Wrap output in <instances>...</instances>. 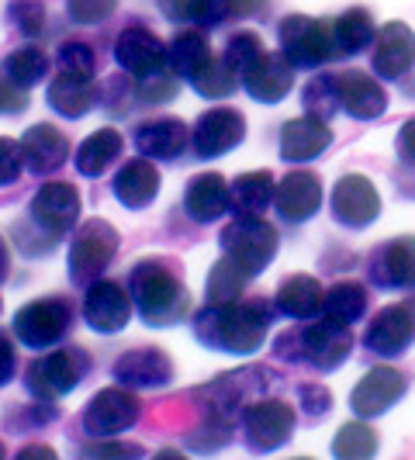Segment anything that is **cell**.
<instances>
[{"label":"cell","mask_w":415,"mask_h":460,"mask_svg":"<svg viewBox=\"0 0 415 460\" xmlns=\"http://www.w3.org/2000/svg\"><path fill=\"white\" fill-rule=\"evenodd\" d=\"M277 305L263 298H239L225 305H211L194 315V336L218 353H256L270 325H274Z\"/></svg>","instance_id":"obj_1"},{"label":"cell","mask_w":415,"mask_h":460,"mask_svg":"<svg viewBox=\"0 0 415 460\" xmlns=\"http://www.w3.org/2000/svg\"><path fill=\"white\" fill-rule=\"evenodd\" d=\"M177 270L181 267L166 256H149L132 267L128 295L136 301V312L146 325L166 329V325H177L190 312V295Z\"/></svg>","instance_id":"obj_2"},{"label":"cell","mask_w":415,"mask_h":460,"mask_svg":"<svg viewBox=\"0 0 415 460\" xmlns=\"http://www.w3.org/2000/svg\"><path fill=\"white\" fill-rule=\"evenodd\" d=\"M218 243H222V253H229L246 274L256 277L270 267V260L277 256V243H280V239H277V229L263 218V215H253V218L235 215L229 226L222 229Z\"/></svg>","instance_id":"obj_3"},{"label":"cell","mask_w":415,"mask_h":460,"mask_svg":"<svg viewBox=\"0 0 415 460\" xmlns=\"http://www.w3.org/2000/svg\"><path fill=\"white\" fill-rule=\"evenodd\" d=\"M87 370H91L87 349L69 346V349H56V353L31 360L28 370H24V385L39 402H56V398L73 392L87 377Z\"/></svg>","instance_id":"obj_4"},{"label":"cell","mask_w":415,"mask_h":460,"mask_svg":"<svg viewBox=\"0 0 415 460\" xmlns=\"http://www.w3.org/2000/svg\"><path fill=\"white\" fill-rule=\"evenodd\" d=\"M280 52L295 69H319L340 56L332 24L315 22L308 14H287L280 22Z\"/></svg>","instance_id":"obj_5"},{"label":"cell","mask_w":415,"mask_h":460,"mask_svg":"<svg viewBox=\"0 0 415 460\" xmlns=\"http://www.w3.org/2000/svg\"><path fill=\"white\" fill-rule=\"evenodd\" d=\"M118 253V229L104 218L84 222L73 243H69V277L73 284H93L97 277L108 270V263Z\"/></svg>","instance_id":"obj_6"},{"label":"cell","mask_w":415,"mask_h":460,"mask_svg":"<svg viewBox=\"0 0 415 460\" xmlns=\"http://www.w3.org/2000/svg\"><path fill=\"white\" fill-rule=\"evenodd\" d=\"M298 426V415L280 398H253L243 409V439L253 454H274L280 450Z\"/></svg>","instance_id":"obj_7"},{"label":"cell","mask_w":415,"mask_h":460,"mask_svg":"<svg viewBox=\"0 0 415 460\" xmlns=\"http://www.w3.org/2000/svg\"><path fill=\"white\" fill-rule=\"evenodd\" d=\"M69 325H73V305L66 298H39L18 308L14 336L28 349H49L66 336Z\"/></svg>","instance_id":"obj_8"},{"label":"cell","mask_w":415,"mask_h":460,"mask_svg":"<svg viewBox=\"0 0 415 460\" xmlns=\"http://www.w3.org/2000/svg\"><path fill=\"white\" fill-rule=\"evenodd\" d=\"M138 415H142L138 394H132V388H125V385H118V388H101V392L93 394L91 402H87V409H84V415H80V422H84V429L91 437L101 439L132 429L138 422Z\"/></svg>","instance_id":"obj_9"},{"label":"cell","mask_w":415,"mask_h":460,"mask_svg":"<svg viewBox=\"0 0 415 460\" xmlns=\"http://www.w3.org/2000/svg\"><path fill=\"white\" fill-rule=\"evenodd\" d=\"M301 346V360H308L312 367L319 370H336L349 360V349H353V332L346 323H336L319 312V319L312 325H305L298 332Z\"/></svg>","instance_id":"obj_10"},{"label":"cell","mask_w":415,"mask_h":460,"mask_svg":"<svg viewBox=\"0 0 415 460\" xmlns=\"http://www.w3.org/2000/svg\"><path fill=\"white\" fill-rule=\"evenodd\" d=\"M412 343H415V301L384 305L370 319L367 332H364V346H367L370 353L384 357V360L402 357Z\"/></svg>","instance_id":"obj_11"},{"label":"cell","mask_w":415,"mask_h":460,"mask_svg":"<svg viewBox=\"0 0 415 460\" xmlns=\"http://www.w3.org/2000/svg\"><path fill=\"white\" fill-rule=\"evenodd\" d=\"M115 59L128 76H136V80H153V76H163V73L170 69V49L163 46L149 28L132 24V28H125V31L118 35Z\"/></svg>","instance_id":"obj_12"},{"label":"cell","mask_w":415,"mask_h":460,"mask_svg":"<svg viewBox=\"0 0 415 460\" xmlns=\"http://www.w3.org/2000/svg\"><path fill=\"white\" fill-rule=\"evenodd\" d=\"M28 218L39 226L49 235H66L76 218H80V194L76 187L66 184V181H52V184H42L31 201H28Z\"/></svg>","instance_id":"obj_13"},{"label":"cell","mask_w":415,"mask_h":460,"mask_svg":"<svg viewBox=\"0 0 415 460\" xmlns=\"http://www.w3.org/2000/svg\"><path fill=\"white\" fill-rule=\"evenodd\" d=\"M246 136V118L235 108H208L205 115L194 121L190 132V146L201 160H218L232 153Z\"/></svg>","instance_id":"obj_14"},{"label":"cell","mask_w":415,"mask_h":460,"mask_svg":"<svg viewBox=\"0 0 415 460\" xmlns=\"http://www.w3.org/2000/svg\"><path fill=\"white\" fill-rule=\"evenodd\" d=\"M132 295L125 284L118 280H93L87 284V298H84V319L93 332L101 336H111V332H121L128 319H132Z\"/></svg>","instance_id":"obj_15"},{"label":"cell","mask_w":415,"mask_h":460,"mask_svg":"<svg viewBox=\"0 0 415 460\" xmlns=\"http://www.w3.org/2000/svg\"><path fill=\"white\" fill-rule=\"evenodd\" d=\"M409 392V377L394 367H374L360 377V385L349 394V409L357 419H377L388 409H394Z\"/></svg>","instance_id":"obj_16"},{"label":"cell","mask_w":415,"mask_h":460,"mask_svg":"<svg viewBox=\"0 0 415 460\" xmlns=\"http://www.w3.org/2000/svg\"><path fill=\"white\" fill-rule=\"evenodd\" d=\"M332 215L346 229H367L381 215V194L370 177L364 173H346L340 184L332 187Z\"/></svg>","instance_id":"obj_17"},{"label":"cell","mask_w":415,"mask_h":460,"mask_svg":"<svg viewBox=\"0 0 415 460\" xmlns=\"http://www.w3.org/2000/svg\"><path fill=\"white\" fill-rule=\"evenodd\" d=\"M332 84H336V101H340V111H346L357 121H374L388 111V93L384 87L364 73V69H343V73H332Z\"/></svg>","instance_id":"obj_18"},{"label":"cell","mask_w":415,"mask_h":460,"mask_svg":"<svg viewBox=\"0 0 415 460\" xmlns=\"http://www.w3.org/2000/svg\"><path fill=\"white\" fill-rule=\"evenodd\" d=\"M370 280L384 291H415V235H398L370 253Z\"/></svg>","instance_id":"obj_19"},{"label":"cell","mask_w":415,"mask_h":460,"mask_svg":"<svg viewBox=\"0 0 415 460\" xmlns=\"http://www.w3.org/2000/svg\"><path fill=\"white\" fill-rule=\"evenodd\" d=\"M374 76L402 80L415 66V31L405 22H388L374 39Z\"/></svg>","instance_id":"obj_20"},{"label":"cell","mask_w":415,"mask_h":460,"mask_svg":"<svg viewBox=\"0 0 415 460\" xmlns=\"http://www.w3.org/2000/svg\"><path fill=\"white\" fill-rule=\"evenodd\" d=\"M115 381L125 388H166L173 381V360L160 346H138L115 360Z\"/></svg>","instance_id":"obj_21"},{"label":"cell","mask_w":415,"mask_h":460,"mask_svg":"<svg viewBox=\"0 0 415 460\" xmlns=\"http://www.w3.org/2000/svg\"><path fill=\"white\" fill-rule=\"evenodd\" d=\"M274 208L280 211L284 222H295V226L315 218L319 208H322V181H319L312 170H295V173H287V177L277 184Z\"/></svg>","instance_id":"obj_22"},{"label":"cell","mask_w":415,"mask_h":460,"mask_svg":"<svg viewBox=\"0 0 415 460\" xmlns=\"http://www.w3.org/2000/svg\"><path fill=\"white\" fill-rule=\"evenodd\" d=\"M243 87L260 104H280L295 87V66L284 52H263L253 66L243 73Z\"/></svg>","instance_id":"obj_23"},{"label":"cell","mask_w":415,"mask_h":460,"mask_svg":"<svg viewBox=\"0 0 415 460\" xmlns=\"http://www.w3.org/2000/svg\"><path fill=\"white\" fill-rule=\"evenodd\" d=\"M329 146H332L329 121L305 111L301 118H295V121L284 125V132H280V160L284 163H312V160H319Z\"/></svg>","instance_id":"obj_24"},{"label":"cell","mask_w":415,"mask_h":460,"mask_svg":"<svg viewBox=\"0 0 415 460\" xmlns=\"http://www.w3.org/2000/svg\"><path fill=\"white\" fill-rule=\"evenodd\" d=\"M184 211L194 218V222H215V218H222V215H229L232 211V184L222 177V173H215V170H208V173H198V177H190L187 181V190H184Z\"/></svg>","instance_id":"obj_25"},{"label":"cell","mask_w":415,"mask_h":460,"mask_svg":"<svg viewBox=\"0 0 415 460\" xmlns=\"http://www.w3.org/2000/svg\"><path fill=\"white\" fill-rule=\"evenodd\" d=\"M22 156H24V170L46 177V173H56L63 163L69 160V138L56 128V125H31L22 136Z\"/></svg>","instance_id":"obj_26"},{"label":"cell","mask_w":415,"mask_h":460,"mask_svg":"<svg viewBox=\"0 0 415 460\" xmlns=\"http://www.w3.org/2000/svg\"><path fill=\"white\" fill-rule=\"evenodd\" d=\"M190 142V128L181 118H153L136 128V149L146 160H177Z\"/></svg>","instance_id":"obj_27"},{"label":"cell","mask_w":415,"mask_h":460,"mask_svg":"<svg viewBox=\"0 0 415 460\" xmlns=\"http://www.w3.org/2000/svg\"><path fill=\"white\" fill-rule=\"evenodd\" d=\"M111 187H115V198L121 205L132 208V211H142V208L153 205L156 194H160V170L146 160V156L142 160H128L118 170Z\"/></svg>","instance_id":"obj_28"},{"label":"cell","mask_w":415,"mask_h":460,"mask_svg":"<svg viewBox=\"0 0 415 460\" xmlns=\"http://www.w3.org/2000/svg\"><path fill=\"white\" fill-rule=\"evenodd\" d=\"M46 101L56 115L63 118H84L87 111L97 108V87L87 76H73V73H59L56 80H49Z\"/></svg>","instance_id":"obj_29"},{"label":"cell","mask_w":415,"mask_h":460,"mask_svg":"<svg viewBox=\"0 0 415 460\" xmlns=\"http://www.w3.org/2000/svg\"><path fill=\"white\" fill-rule=\"evenodd\" d=\"M322 301H325L322 284L308 274L287 277L274 295L277 312L287 315V319H315L322 312Z\"/></svg>","instance_id":"obj_30"},{"label":"cell","mask_w":415,"mask_h":460,"mask_svg":"<svg viewBox=\"0 0 415 460\" xmlns=\"http://www.w3.org/2000/svg\"><path fill=\"white\" fill-rule=\"evenodd\" d=\"M277 181L270 170H253V173H239L232 181V211L235 215H263L267 208L274 205Z\"/></svg>","instance_id":"obj_31"},{"label":"cell","mask_w":415,"mask_h":460,"mask_svg":"<svg viewBox=\"0 0 415 460\" xmlns=\"http://www.w3.org/2000/svg\"><path fill=\"white\" fill-rule=\"evenodd\" d=\"M121 149H125L121 132H115V128H97L93 136H87L80 142L73 166H76L80 177H101L121 156Z\"/></svg>","instance_id":"obj_32"},{"label":"cell","mask_w":415,"mask_h":460,"mask_svg":"<svg viewBox=\"0 0 415 460\" xmlns=\"http://www.w3.org/2000/svg\"><path fill=\"white\" fill-rule=\"evenodd\" d=\"M208 63H211V46L198 28H184L173 35V42H170V73L173 76L194 80Z\"/></svg>","instance_id":"obj_33"},{"label":"cell","mask_w":415,"mask_h":460,"mask_svg":"<svg viewBox=\"0 0 415 460\" xmlns=\"http://www.w3.org/2000/svg\"><path fill=\"white\" fill-rule=\"evenodd\" d=\"M332 35H336V49L340 56H360L364 49L374 46L377 31H374V18L367 7H349L332 22Z\"/></svg>","instance_id":"obj_34"},{"label":"cell","mask_w":415,"mask_h":460,"mask_svg":"<svg viewBox=\"0 0 415 460\" xmlns=\"http://www.w3.org/2000/svg\"><path fill=\"white\" fill-rule=\"evenodd\" d=\"M364 312H367V288H364V284H357V280H340V284H332V288L325 291L322 315H329V319L353 325Z\"/></svg>","instance_id":"obj_35"},{"label":"cell","mask_w":415,"mask_h":460,"mask_svg":"<svg viewBox=\"0 0 415 460\" xmlns=\"http://www.w3.org/2000/svg\"><path fill=\"white\" fill-rule=\"evenodd\" d=\"M246 280H250V274H246L229 253H222L218 256V263L211 267V274H208V284H205L208 301H211V305L239 301L243 298V291H246Z\"/></svg>","instance_id":"obj_36"},{"label":"cell","mask_w":415,"mask_h":460,"mask_svg":"<svg viewBox=\"0 0 415 460\" xmlns=\"http://www.w3.org/2000/svg\"><path fill=\"white\" fill-rule=\"evenodd\" d=\"M160 11L177 24H201L215 28L229 18L225 0H160Z\"/></svg>","instance_id":"obj_37"},{"label":"cell","mask_w":415,"mask_h":460,"mask_svg":"<svg viewBox=\"0 0 415 460\" xmlns=\"http://www.w3.org/2000/svg\"><path fill=\"white\" fill-rule=\"evenodd\" d=\"M46 73H49V56L39 46H24L4 59V76H7L14 87H22V91L42 84Z\"/></svg>","instance_id":"obj_38"},{"label":"cell","mask_w":415,"mask_h":460,"mask_svg":"<svg viewBox=\"0 0 415 460\" xmlns=\"http://www.w3.org/2000/svg\"><path fill=\"white\" fill-rule=\"evenodd\" d=\"M332 454L346 460L374 457V454H377V433H374V426H367L364 419L346 422L343 429L336 433V439H332Z\"/></svg>","instance_id":"obj_39"},{"label":"cell","mask_w":415,"mask_h":460,"mask_svg":"<svg viewBox=\"0 0 415 460\" xmlns=\"http://www.w3.org/2000/svg\"><path fill=\"white\" fill-rule=\"evenodd\" d=\"M190 84H194V91L201 93V97H208V101H222V97H229V93L239 87V73H235L225 59H215V56H211V63H208Z\"/></svg>","instance_id":"obj_40"},{"label":"cell","mask_w":415,"mask_h":460,"mask_svg":"<svg viewBox=\"0 0 415 460\" xmlns=\"http://www.w3.org/2000/svg\"><path fill=\"white\" fill-rule=\"evenodd\" d=\"M260 56H263V39H260L256 31H250V28H243V31L229 35V46H225V56H222V59H225V63L239 73V80H243V73L253 66Z\"/></svg>","instance_id":"obj_41"},{"label":"cell","mask_w":415,"mask_h":460,"mask_svg":"<svg viewBox=\"0 0 415 460\" xmlns=\"http://www.w3.org/2000/svg\"><path fill=\"white\" fill-rule=\"evenodd\" d=\"M305 111H308V115H319V118H329L332 111H340L332 73H322V76H315V80L305 87Z\"/></svg>","instance_id":"obj_42"},{"label":"cell","mask_w":415,"mask_h":460,"mask_svg":"<svg viewBox=\"0 0 415 460\" xmlns=\"http://www.w3.org/2000/svg\"><path fill=\"white\" fill-rule=\"evenodd\" d=\"M56 59H59V69H63V73L87 76V80H91L93 69H97V56H93V49L87 46V42H63Z\"/></svg>","instance_id":"obj_43"},{"label":"cell","mask_w":415,"mask_h":460,"mask_svg":"<svg viewBox=\"0 0 415 460\" xmlns=\"http://www.w3.org/2000/svg\"><path fill=\"white\" fill-rule=\"evenodd\" d=\"M7 14H11L14 28L22 35H28V39L42 35V28H46V7H42V0H14L7 7Z\"/></svg>","instance_id":"obj_44"},{"label":"cell","mask_w":415,"mask_h":460,"mask_svg":"<svg viewBox=\"0 0 415 460\" xmlns=\"http://www.w3.org/2000/svg\"><path fill=\"white\" fill-rule=\"evenodd\" d=\"M118 11V0H66L69 22L76 24H101Z\"/></svg>","instance_id":"obj_45"},{"label":"cell","mask_w":415,"mask_h":460,"mask_svg":"<svg viewBox=\"0 0 415 460\" xmlns=\"http://www.w3.org/2000/svg\"><path fill=\"white\" fill-rule=\"evenodd\" d=\"M24 170V156H22V142L0 136V187L14 184Z\"/></svg>","instance_id":"obj_46"},{"label":"cell","mask_w":415,"mask_h":460,"mask_svg":"<svg viewBox=\"0 0 415 460\" xmlns=\"http://www.w3.org/2000/svg\"><path fill=\"white\" fill-rule=\"evenodd\" d=\"M298 405L308 412V419H325L329 409H332V392L325 385H301Z\"/></svg>","instance_id":"obj_47"},{"label":"cell","mask_w":415,"mask_h":460,"mask_svg":"<svg viewBox=\"0 0 415 460\" xmlns=\"http://www.w3.org/2000/svg\"><path fill=\"white\" fill-rule=\"evenodd\" d=\"M177 93V80L173 76H153V80H142V87H138V101L142 104H163V101H170Z\"/></svg>","instance_id":"obj_48"},{"label":"cell","mask_w":415,"mask_h":460,"mask_svg":"<svg viewBox=\"0 0 415 460\" xmlns=\"http://www.w3.org/2000/svg\"><path fill=\"white\" fill-rule=\"evenodd\" d=\"M28 108V91L14 87L7 76L0 80V115H22Z\"/></svg>","instance_id":"obj_49"},{"label":"cell","mask_w":415,"mask_h":460,"mask_svg":"<svg viewBox=\"0 0 415 460\" xmlns=\"http://www.w3.org/2000/svg\"><path fill=\"white\" fill-rule=\"evenodd\" d=\"M84 457H142V447H132V443H91L84 447Z\"/></svg>","instance_id":"obj_50"},{"label":"cell","mask_w":415,"mask_h":460,"mask_svg":"<svg viewBox=\"0 0 415 460\" xmlns=\"http://www.w3.org/2000/svg\"><path fill=\"white\" fill-rule=\"evenodd\" d=\"M14 370H18V353H14V340L7 332H0V385L14 381Z\"/></svg>","instance_id":"obj_51"},{"label":"cell","mask_w":415,"mask_h":460,"mask_svg":"<svg viewBox=\"0 0 415 460\" xmlns=\"http://www.w3.org/2000/svg\"><path fill=\"white\" fill-rule=\"evenodd\" d=\"M394 149H398V160L409 163V166H415V118H409V121L398 128Z\"/></svg>","instance_id":"obj_52"},{"label":"cell","mask_w":415,"mask_h":460,"mask_svg":"<svg viewBox=\"0 0 415 460\" xmlns=\"http://www.w3.org/2000/svg\"><path fill=\"white\" fill-rule=\"evenodd\" d=\"M267 7V0H225V11L235 14V18H250V14H260Z\"/></svg>","instance_id":"obj_53"},{"label":"cell","mask_w":415,"mask_h":460,"mask_svg":"<svg viewBox=\"0 0 415 460\" xmlns=\"http://www.w3.org/2000/svg\"><path fill=\"white\" fill-rule=\"evenodd\" d=\"M18 457H56V450L46 447V443H31V447H24Z\"/></svg>","instance_id":"obj_54"},{"label":"cell","mask_w":415,"mask_h":460,"mask_svg":"<svg viewBox=\"0 0 415 460\" xmlns=\"http://www.w3.org/2000/svg\"><path fill=\"white\" fill-rule=\"evenodd\" d=\"M7 267H11V250H7V243L0 239V280L7 277Z\"/></svg>","instance_id":"obj_55"},{"label":"cell","mask_w":415,"mask_h":460,"mask_svg":"<svg viewBox=\"0 0 415 460\" xmlns=\"http://www.w3.org/2000/svg\"><path fill=\"white\" fill-rule=\"evenodd\" d=\"M0 457H7V447H4V443H0Z\"/></svg>","instance_id":"obj_56"},{"label":"cell","mask_w":415,"mask_h":460,"mask_svg":"<svg viewBox=\"0 0 415 460\" xmlns=\"http://www.w3.org/2000/svg\"><path fill=\"white\" fill-rule=\"evenodd\" d=\"M0 308H4V301H0Z\"/></svg>","instance_id":"obj_57"}]
</instances>
